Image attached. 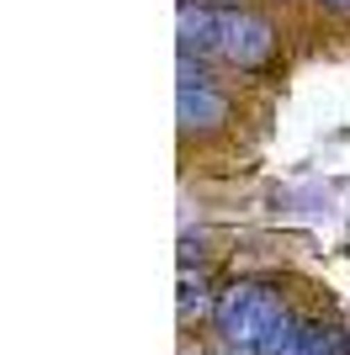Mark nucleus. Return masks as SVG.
<instances>
[{"instance_id": "obj_2", "label": "nucleus", "mask_w": 350, "mask_h": 355, "mask_svg": "<svg viewBox=\"0 0 350 355\" xmlns=\"http://www.w3.org/2000/svg\"><path fill=\"white\" fill-rule=\"evenodd\" d=\"M329 6H335V11H350V0H329Z\"/></svg>"}, {"instance_id": "obj_1", "label": "nucleus", "mask_w": 350, "mask_h": 355, "mask_svg": "<svg viewBox=\"0 0 350 355\" xmlns=\"http://www.w3.org/2000/svg\"><path fill=\"white\" fill-rule=\"evenodd\" d=\"M181 27H186V43L207 48V53H218V59L239 64V69L265 64L271 48H276L271 27H265L260 16H249V11H186Z\"/></svg>"}]
</instances>
